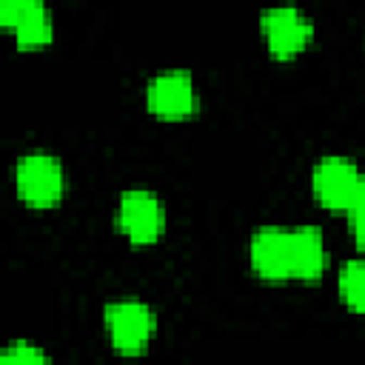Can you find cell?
<instances>
[{"label":"cell","mask_w":365,"mask_h":365,"mask_svg":"<svg viewBox=\"0 0 365 365\" xmlns=\"http://www.w3.org/2000/svg\"><path fill=\"white\" fill-rule=\"evenodd\" d=\"M248 257H251L254 271L262 279H271V282L294 279V271H291V228H279V225L259 228L251 237Z\"/></svg>","instance_id":"7"},{"label":"cell","mask_w":365,"mask_h":365,"mask_svg":"<svg viewBox=\"0 0 365 365\" xmlns=\"http://www.w3.org/2000/svg\"><path fill=\"white\" fill-rule=\"evenodd\" d=\"M34 0H0V23L6 29H14V23L23 17V11L31 6Z\"/></svg>","instance_id":"13"},{"label":"cell","mask_w":365,"mask_h":365,"mask_svg":"<svg viewBox=\"0 0 365 365\" xmlns=\"http://www.w3.org/2000/svg\"><path fill=\"white\" fill-rule=\"evenodd\" d=\"M111 345L120 354H140L148 348L157 331V317L143 299H120L106 305L103 314Z\"/></svg>","instance_id":"2"},{"label":"cell","mask_w":365,"mask_h":365,"mask_svg":"<svg viewBox=\"0 0 365 365\" xmlns=\"http://www.w3.org/2000/svg\"><path fill=\"white\" fill-rule=\"evenodd\" d=\"M262 37L268 43V51L277 60H291L308 48L314 40V23L305 11L297 6H271L259 17Z\"/></svg>","instance_id":"3"},{"label":"cell","mask_w":365,"mask_h":365,"mask_svg":"<svg viewBox=\"0 0 365 365\" xmlns=\"http://www.w3.org/2000/svg\"><path fill=\"white\" fill-rule=\"evenodd\" d=\"M11 31L20 48H40V46H48L54 37V17L40 0H34L23 11V17L14 23Z\"/></svg>","instance_id":"9"},{"label":"cell","mask_w":365,"mask_h":365,"mask_svg":"<svg viewBox=\"0 0 365 365\" xmlns=\"http://www.w3.org/2000/svg\"><path fill=\"white\" fill-rule=\"evenodd\" d=\"M328 268V245L317 225L291 228V271L294 279H317Z\"/></svg>","instance_id":"8"},{"label":"cell","mask_w":365,"mask_h":365,"mask_svg":"<svg viewBox=\"0 0 365 365\" xmlns=\"http://www.w3.org/2000/svg\"><path fill=\"white\" fill-rule=\"evenodd\" d=\"M117 225L134 245H151L163 237L165 228V208L154 191L131 188L120 197L117 205Z\"/></svg>","instance_id":"4"},{"label":"cell","mask_w":365,"mask_h":365,"mask_svg":"<svg viewBox=\"0 0 365 365\" xmlns=\"http://www.w3.org/2000/svg\"><path fill=\"white\" fill-rule=\"evenodd\" d=\"M148 111L163 120H185L197 111V86L194 77L182 68L157 74L145 88Z\"/></svg>","instance_id":"5"},{"label":"cell","mask_w":365,"mask_h":365,"mask_svg":"<svg viewBox=\"0 0 365 365\" xmlns=\"http://www.w3.org/2000/svg\"><path fill=\"white\" fill-rule=\"evenodd\" d=\"M3 359H23V362H46V351L34 348L31 342H17L9 351H3Z\"/></svg>","instance_id":"12"},{"label":"cell","mask_w":365,"mask_h":365,"mask_svg":"<svg viewBox=\"0 0 365 365\" xmlns=\"http://www.w3.org/2000/svg\"><path fill=\"white\" fill-rule=\"evenodd\" d=\"M345 214H348V225H351V234H354L356 245L365 248V174L359 177V185H356L354 200L348 202Z\"/></svg>","instance_id":"11"},{"label":"cell","mask_w":365,"mask_h":365,"mask_svg":"<svg viewBox=\"0 0 365 365\" xmlns=\"http://www.w3.org/2000/svg\"><path fill=\"white\" fill-rule=\"evenodd\" d=\"M14 182H17L20 200L34 205V208H51L66 194L63 163L46 151L23 154L17 160V168H14Z\"/></svg>","instance_id":"1"},{"label":"cell","mask_w":365,"mask_h":365,"mask_svg":"<svg viewBox=\"0 0 365 365\" xmlns=\"http://www.w3.org/2000/svg\"><path fill=\"white\" fill-rule=\"evenodd\" d=\"M339 294L345 305L365 314V259H348L339 271Z\"/></svg>","instance_id":"10"},{"label":"cell","mask_w":365,"mask_h":365,"mask_svg":"<svg viewBox=\"0 0 365 365\" xmlns=\"http://www.w3.org/2000/svg\"><path fill=\"white\" fill-rule=\"evenodd\" d=\"M359 165L351 160V157H339V154H331V157H322L317 165H314V174H311V188H314V197L331 208V211H345L348 202L354 200V191L359 185Z\"/></svg>","instance_id":"6"}]
</instances>
